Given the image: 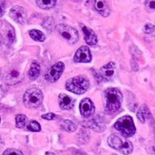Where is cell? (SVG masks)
Instances as JSON below:
<instances>
[{"mask_svg":"<svg viewBox=\"0 0 155 155\" xmlns=\"http://www.w3.org/2000/svg\"><path fill=\"white\" fill-rule=\"evenodd\" d=\"M44 95L40 88L31 87L25 92L23 97L24 106L28 109H36L42 104Z\"/></svg>","mask_w":155,"mask_h":155,"instance_id":"obj_3","label":"cell"},{"mask_svg":"<svg viewBox=\"0 0 155 155\" xmlns=\"http://www.w3.org/2000/svg\"><path fill=\"white\" fill-rule=\"evenodd\" d=\"M56 32L61 38L70 45L76 44L78 41V32L68 25L59 24L56 27Z\"/></svg>","mask_w":155,"mask_h":155,"instance_id":"obj_6","label":"cell"},{"mask_svg":"<svg viewBox=\"0 0 155 155\" xmlns=\"http://www.w3.org/2000/svg\"><path fill=\"white\" fill-rule=\"evenodd\" d=\"M2 155H23V153L17 149L9 148V149L5 150L2 153Z\"/></svg>","mask_w":155,"mask_h":155,"instance_id":"obj_24","label":"cell"},{"mask_svg":"<svg viewBox=\"0 0 155 155\" xmlns=\"http://www.w3.org/2000/svg\"><path fill=\"white\" fill-rule=\"evenodd\" d=\"M150 111L148 108L145 105L141 106L138 109L137 113V117L138 120L141 122V123H145L149 117H150Z\"/></svg>","mask_w":155,"mask_h":155,"instance_id":"obj_18","label":"cell"},{"mask_svg":"<svg viewBox=\"0 0 155 155\" xmlns=\"http://www.w3.org/2000/svg\"><path fill=\"white\" fill-rule=\"evenodd\" d=\"M114 155H117V154H114Z\"/></svg>","mask_w":155,"mask_h":155,"instance_id":"obj_29","label":"cell"},{"mask_svg":"<svg viewBox=\"0 0 155 155\" xmlns=\"http://www.w3.org/2000/svg\"><path fill=\"white\" fill-rule=\"evenodd\" d=\"M114 128L121 133L124 137H130L135 134L136 127L133 118L130 116H122L114 124Z\"/></svg>","mask_w":155,"mask_h":155,"instance_id":"obj_4","label":"cell"},{"mask_svg":"<svg viewBox=\"0 0 155 155\" xmlns=\"http://www.w3.org/2000/svg\"><path fill=\"white\" fill-rule=\"evenodd\" d=\"M89 87L90 81L85 75H78L71 78L66 81L65 84V88L68 91L77 95L85 93Z\"/></svg>","mask_w":155,"mask_h":155,"instance_id":"obj_2","label":"cell"},{"mask_svg":"<svg viewBox=\"0 0 155 155\" xmlns=\"http://www.w3.org/2000/svg\"><path fill=\"white\" fill-rule=\"evenodd\" d=\"M143 33L147 34H153V32L155 31V26H153L151 23H147L143 27Z\"/></svg>","mask_w":155,"mask_h":155,"instance_id":"obj_25","label":"cell"},{"mask_svg":"<svg viewBox=\"0 0 155 155\" xmlns=\"http://www.w3.org/2000/svg\"><path fill=\"white\" fill-rule=\"evenodd\" d=\"M100 75L103 80L106 81H110L115 78L116 73V64L114 62H109L106 65L102 66L99 71Z\"/></svg>","mask_w":155,"mask_h":155,"instance_id":"obj_9","label":"cell"},{"mask_svg":"<svg viewBox=\"0 0 155 155\" xmlns=\"http://www.w3.org/2000/svg\"><path fill=\"white\" fill-rule=\"evenodd\" d=\"M58 99H59V105H60L61 109L63 110H70L74 108L75 100L74 98L69 96L67 94H60Z\"/></svg>","mask_w":155,"mask_h":155,"instance_id":"obj_14","label":"cell"},{"mask_svg":"<svg viewBox=\"0 0 155 155\" xmlns=\"http://www.w3.org/2000/svg\"><path fill=\"white\" fill-rule=\"evenodd\" d=\"M94 9L103 17H107L110 14V7L109 3L104 0L94 1Z\"/></svg>","mask_w":155,"mask_h":155,"instance_id":"obj_15","label":"cell"},{"mask_svg":"<svg viewBox=\"0 0 155 155\" xmlns=\"http://www.w3.org/2000/svg\"><path fill=\"white\" fill-rule=\"evenodd\" d=\"M64 70V64L63 62H57L47 71L44 78L48 82L54 83L60 78Z\"/></svg>","mask_w":155,"mask_h":155,"instance_id":"obj_8","label":"cell"},{"mask_svg":"<svg viewBox=\"0 0 155 155\" xmlns=\"http://www.w3.org/2000/svg\"><path fill=\"white\" fill-rule=\"evenodd\" d=\"M47 155H55V154H54V153H47Z\"/></svg>","mask_w":155,"mask_h":155,"instance_id":"obj_28","label":"cell"},{"mask_svg":"<svg viewBox=\"0 0 155 155\" xmlns=\"http://www.w3.org/2000/svg\"><path fill=\"white\" fill-rule=\"evenodd\" d=\"M41 73V65L37 61H33L30 65V68L28 71V78L30 80H36Z\"/></svg>","mask_w":155,"mask_h":155,"instance_id":"obj_17","label":"cell"},{"mask_svg":"<svg viewBox=\"0 0 155 155\" xmlns=\"http://www.w3.org/2000/svg\"><path fill=\"white\" fill-rule=\"evenodd\" d=\"M55 117H56V115H55L54 113H46V114L42 115V118L47 120H54Z\"/></svg>","mask_w":155,"mask_h":155,"instance_id":"obj_27","label":"cell"},{"mask_svg":"<svg viewBox=\"0 0 155 155\" xmlns=\"http://www.w3.org/2000/svg\"><path fill=\"white\" fill-rule=\"evenodd\" d=\"M1 39L7 46H10L16 40L14 28L7 21H2L1 23Z\"/></svg>","mask_w":155,"mask_h":155,"instance_id":"obj_7","label":"cell"},{"mask_svg":"<svg viewBox=\"0 0 155 155\" xmlns=\"http://www.w3.org/2000/svg\"><path fill=\"white\" fill-rule=\"evenodd\" d=\"M56 1L55 0H50V1H40V0H37L36 3H37V6L40 7L42 9H50L51 8H53L56 4Z\"/></svg>","mask_w":155,"mask_h":155,"instance_id":"obj_22","label":"cell"},{"mask_svg":"<svg viewBox=\"0 0 155 155\" xmlns=\"http://www.w3.org/2000/svg\"><path fill=\"white\" fill-rule=\"evenodd\" d=\"M81 115L85 118H89L95 113V106L92 101L88 98H85L81 101L79 105Z\"/></svg>","mask_w":155,"mask_h":155,"instance_id":"obj_11","label":"cell"},{"mask_svg":"<svg viewBox=\"0 0 155 155\" xmlns=\"http://www.w3.org/2000/svg\"><path fill=\"white\" fill-rule=\"evenodd\" d=\"M16 126L17 128H23L28 125V118L24 114H18L16 116Z\"/></svg>","mask_w":155,"mask_h":155,"instance_id":"obj_21","label":"cell"},{"mask_svg":"<svg viewBox=\"0 0 155 155\" xmlns=\"http://www.w3.org/2000/svg\"><path fill=\"white\" fill-rule=\"evenodd\" d=\"M60 126L63 130L71 133L76 130L77 127L72 121L69 120H62L60 123Z\"/></svg>","mask_w":155,"mask_h":155,"instance_id":"obj_19","label":"cell"},{"mask_svg":"<svg viewBox=\"0 0 155 155\" xmlns=\"http://www.w3.org/2000/svg\"><path fill=\"white\" fill-rule=\"evenodd\" d=\"M105 110L113 114L120 109L123 102V94L118 88H109L104 92Z\"/></svg>","mask_w":155,"mask_h":155,"instance_id":"obj_1","label":"cell"},{"mask_svg":"<svg viewBox=\"0 0 155 155\" xmlns=\"http://www.w3.org/2000/svg\"><path fill=\"white\" fill-rule=\"evenodd\" d=\"M29 34H30V37H31L34 41H38V42H43V41H45V39H46V36L44 35V33L38 30H30V31H29Z\"/></svg>","mask_w":155,"mask_h":155,"instance_id":"obj_20","label":"cell"},{"mask_svg":"<svg viewBox=\"0 0 155 155\" xmlns=\"http://www.w3.org/2000/svg\"><path fill=\"white\" fill-rule=\"evenodd\" d=\"M19 76L20 74L19 71L15 68L12 69L5 74V80L9 85H14L19 81Z\"/></svg>","mask_w":155,"mask_h":155,"instance_id":"obj_16","label":"cell"},{"mask_svg":"<svg viewBox=\"0 0 155 155\" xmlns=\"http://www.w3.org/2000/svg\"><path fill=\"white\" fill-rule=\"evenodd\" d=\"M108 143L111 147L119 150L124 155L130 154L134 150V146L130 141L116 134H112L111 136H109L108 138Z\"/></svg>","mask_w":155,"mask_h":155,"instance_id":"obj_5","label":"cell"},{"mask_svg":"<svg viewBox=\"0 0 155 155\" xmlns=\"http://www.w3.org/2000/svg\"><path fill=\"white\" fill-rule=\"evenodd\" d=\"M9 16L16 23L23 24L27 19V12L24 8L19 5H15L9 10Z\"/></svg>","mask_w":155,"mask_h":155,"instance_id":"obj_12","label":"cell"},{"mask_svg":"<svg viewBox=\"0 0 155 155\" xmlns=\"http://www.w3.org/2000/svg\"><path fill=\"white\" fill-rule=\"evenodd\" d=\"M27 127L28 130L32 131V132H40L41 130V125L36 120H30Z\"/></svg>","mask_w":155,"mask_h":155,"instance_id":"obj_23","label":"cell"},{"mask_svg":"<svg viewBox=\"0 0 155 155\" xmlns=\"http://www.w3.org/2000/svg\"><path fill=\"white\" fill-rule=\"evenodd\" d=\"M145 6L149 12L155 11V1H147L145 2Z\"/></svg>","mask_w":155,"mask_h":155,"instance_id":"obj_26","label":"cell"},{"mask_svg":"<svg viewBox=\"0 0 155 155\" xmlns=\"http://www.w3.org/2000/svg\"><path fill=\"white\" fill-rule=\"evenodd\" d=\"M81 30H82L83 34H84V37H85V40L86 41L87 44L90 46H95L98 43V38L95 34V32L92 30V29L88 28L85 25L80 24Z\"/></svg>","mask_w":155,"mask_h":155,"instance_id":"obj_13","label":"cell"},{"mask_svg":"<svg viewBox=\"0 0 155 155\" xmlns=\"http://www.w3.org/2000/svg\"><path fill=\"white\" fill-rule=\"evenodd\" d=\"M92 54L88 47L82 46L78 49L74 56L75 63H89L92 61Z\"/></svg>","mask_w":155,"mask_h":155,"instance_id":"obj_10","label":"cell"}]
</instances>
